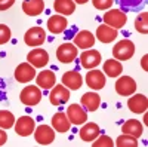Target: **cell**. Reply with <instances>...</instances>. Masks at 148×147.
Segmentation results:
<instances>
[{
  "mask_svg": "<svg viewBox=\"0 0 148 147\" xmlns=\"http://www.w3.org/2000/svg\"><path fill=\"white\" fill-rule=\"evenodd\" d=\"M133 54H135V45L129 39H123L117 42L116 46L113 48V57L119 61H127L133 57Z\"/></svg>",
  "mask_w": 148,
  "mask_h": 147,
  "instance_id": "1",
  "label": "cell"
},
{
  "mask_svg": "<svg viewBox=\"0 0 148 147\" xmlns=\"http://www.w3.org/2000/svg\"><path fill=\"white\" fill-rule=\"evenodd\" d=\"M127 22L126 12H123L120 9H110L108 12L104 14V24H107L108 27H113L116 30L123 28Z\"/></svg>",
  "mask_w": 148,
  "mask_h": 147,
  "instance_id": "2",
  "label": "cell"
},
{
  "mask_svg": "<svg viewBox=\"0 0 148 147\" xmlns=\"http://www.w3.org/2000/svg\"><path fill=\"white\" fill-rule=\"evenodd\" d=\"M19 100L22 104H25L28 107H33V106H37L42 100V91L39 86H34V85H28L25 86L21 94H19Z\"/></svg>",
  "mask_w": 148,
  "mask_h": 147,
  "instance_id": "3",
  "label": "cell"
},
{
  "mask_svg": "<svg viewBox=\"0 0 148 147\" xmlns=\"http://www.w3.org/2000/svg\"><path fill=\"white\" fill-rule=\"evenodd\" d=\"M77 46L73 43H62L56 49V58L61 61L62 64H70L77 58Z\"/></svg>",
  "mask_w": 148,
  "mask_h": 147,
  "instance_id": "4",
  "label": "cell"
},
{
  "mask_svg": "<svg viewBox=\"0 0 148 147\" xmlns=\"http://www.w3.org/2000/svg\"><path fill=\"white\" fill-rule=\"evenodd\" d=\"M70 89L65 88L64 85H55L49 92V100L53 106H64L70 100Z\"/></svg>",
  "mask_w": 148,
  "mask_h": 147,
  "instance_id": "5",
  "label": "cell"
},
{
  "mask_svg": "<svg viewBox=\"0 0 148 147\" xmlns=\"http://www.w3.org/2000/svg\"><path fill=\"white\" fill-rule=\"evenodd\" d=\"M67 117L71 125H82L88 120V113L80 104H71L67 107Z\"/></svg>",
  "mask_w": 148,
  "mask_h": 147,
  "instance_id": "6",
  "label": "cell"
},
{
  "mask_svg": "<svg viewBox=\"0 0 148 147\" xmlns=\"http://www.w3.org/2000/svg\"><path fill=\"white\" fill-rule=\"evenodd\" d=\"M46 40V33L42 27H31L30 30H27L25 36H24V42L25 45L36 48V46H40L43 45Z\"/></svg>",
  "mask_w": 148,
  "mask_h": 147,
  "instance_id": "7",
  "label": "cell"
},
{
  "mask_svg": "<svg viewBox=\"0 0 148 147\" xmlns=\"http://www.w3.org/2000/svg\"><path fill=\"white\" fill-rule=\"evenodd\" d=\"M15 132L21 137H28L34 132L36 129V122L33 117L30 116H21L16 122H15Z\"/></svg>",
  "mask_w": 148,
  "mask_h": 147,
  "instance_id": "8",
  "label": "cell"
},
{
  "mask_svg": "<svg viewBox=\"0 0 148 147\" xmlns=\"http://www.w3.org/2000/svg\"><path fill=\"white\" fill-rule=\"evenodd\" d=\"M101 54L96 51V49H88L80 55V64L83 68H88L92 70L95 67H98L101 64Z\"/></svg>",
  "mask_w": 148,
  "mask_h": 147,
  "instance_id": "9",
  "label": "cell"
},
{
  "mask_svg": "<svg viewBox=\"0 0 148 147\" xmlns=\"http://www.w3.org/2000/svg\"><path fill=\"white\" fill-rule=\"evenodd\" d=\"M114 88H116V92L121 97H129L132 94H135V91H136V83H135V80L129 76H121L116 85H114Z\"/></svg>",
  "mask_w": 148,
  "mask_h": 147,
  "instance_id": "10",
  "label": "cell"
},
{
  "mask_svg": "<svg viewBox=\"0 0 148 147\" xmlns=\"http://www.w3.org/2000/svg\"><path fill=\"white\" fill-rule=\"evenodd\" d=\"M27 61L34 68H42L49 63V54L42 48H36L27 55Z\"/></svg>",
  "mask_w": 148,
  "mask_h": 147,
  "instance_id": "11",
  "label": "cell"
},
{
  "mask_svg": "<svg viewBox=\"0 0 148 147\" xmlns=\"http://www.w3.org/2000/svg\"><path fill=\"white\" fill-rule=\"evenodd\" d=\"M36 77V68L30 63H21L15 68V79L19 83H28Z\"/></svg>",
  "mask_w": 148,
  "mask_h": 147,
  "instance_id": "12",
  "label": "cell"
},
{
  "mask_svg": "<svg viewBox=\"0 0 148 147\" xmlns=\"http://www.w3.org/2000/svg\"><path fill=\"white\" fill-rule=\"evenodd\" d=\"M105 75L101 71V70H92V71H88V75H86V85L93 89V91H99L105 86Z\"/></svg>",
  "mask_w": 148,
  "mask_h": 147,
  "instance_id": "13",
  "label": "cell"
},
{
  "mask_svg": "<svg viewBox=\"0 0 148 147\" xmlns=\"http://www.w3.org/2000/svg\"><path fill=\"white\" fill-rule=\"evenodd\" d=\"M34 138L42 146H49L55 140V131L47 125H40L34 131Z\"/></svg>",
  "mask_w": 148,
  "mask_h": 147,
  "instance_id": "14",
  "label": "cell"
},
{
  "mask_svg": "<svg viewBox=\"0 0 148 147\" xmlns=\"http://www.w3.org/2000/svg\"><path fill=\"white\" fill-rule=\"evenodd\" d=\"M62 85L68 89H73V91H77L82 88L83 85V77L82 75L77 71V70H71V71H67L62 75Z\"/></svg>",
  "mask_w": 148,
  "mask_h": 147,
  "instance_id": "15",
  "label": "cell"
},
{
  "mask_svg": "<svg viewBox=\"0 0 148 147\" xmlns=\"http://www.w3.org/2000/svg\"><path fill=\"white\" fill-rule=\"evenodd\" d=\"M127 107L132 113H145L147 112V108H148V100H147V97L142 95V94H138V95H133L129 98V101H127Z\"/></svg>",
  "mask_w": 148,
  "mask_h": 147,
  "instance_id": "16",
  "label": "cell"
},
{
  "mask_svg": "<svg viewBox=\"0 0 148 147\" xmlns=\"http://www.w3.org/2000/svg\"><path fill=\"white\" fill-rule=\"evenodd\" d=\"M36 82H37V86L39 88L47 91V89L53 88L56 85V76H55V73L52 70H43L37 75Z\"/></svg>",
  "mask_w": 148,
  "mask_h": 147,
  "instance_id": "17",
  "label": "cell"
},
{
  "mask_svg": "<svg viewBox=\"0 0 148 147\" xmlns=\"http://www.w3.org/2000/svg\"><path fill=\"white\" fill-rule=\"evenodd\" d=\"M67 27H68V21L65 19L64 15H52L47 19V30L53 34L64 33Z\"/></svg>",
  "mask_w": 148,
  "mask_h": 147,
  "instance_id": "18",
  "label": "cell"
},
{
  "mask_svg": "<svg viewBox=\"0 0 148 147\" xmlns=\"http://www.w3.org/2000/svg\"><path fill=\"white\" fill-rule=\"evenodd\" d=\"M74 45L80 49H89L95 45V36L88 30H82L74 36Z\"/></svg>",
  "mask_w": 148,
  "mask_h": 147,
  "instance_id": "19",
  "label": "cell"
},
{
  "mask_svg": "<svg viewBox=\"0 0 148 147\" xmlns=\"http://www.w3.org/2000/svg\"><path fill=\"white\" fill-rule=\"evenodd\" d=\"M82 106L86 112H95L101 106V97L96 92H86L82 97Z\"/></svg>",
  "mask_w": 148,
  "mask_h": 147,
  "instance_id": "20",
  "label": "cell"
},
{
  "mask_svg": "<svg viewBox=\"0 0 148 147\" xmlns=\"http://www.w3.org/2000/svg\"><path fill=\"white\" fill-rule=\"evenodd\" d=\"M121 131H123V134H127V135H132L135 138H139L144 132V126L139 120L129 119L121 125Z\"/></svg>",
  "mask_w": 148,
  "mask_h": 147,
  "instance_id": "21",
  "label": "cell"
},
{
  "mask_svg": "<svg viewBox=\"0 0 148 147\" xmlns=\"http://www.w3.org/2000/svg\"><path fill=\"white\" fill-rule=\"evenodd\" d=\"M96 39L102 42V43H111L114 42L116 37H117V30L113 28V27H108L107 24H102L96 28Z\"/></svg>",
  "mask_w": 148,
  "mask_h": 147,
  "instance_id": "22",
  "label": "cell"
},
{
  "mask_svg": "<svg viewBox=\"0 0 148 147\" xmlns=\"http://www.w3.org/2000/svg\"><path fill=\"white\" fill-rule=\"evenodd\" d=\"M22 10L28 17H37L45 10V2L43 0H24L22 2Z\"/></svg>",
  "mask_w": 148,
  "mask_h": 147,
  "instance_id": "23",
  "label": "cell"
},
{
  "mask_svg": "<svg viewBox=\"0 0 148 147\" xmlns=\"http://www.w3.org/2000/svg\"><path fill=\"white\" fill-rule=\"evenodd\" d=\"M114 2L123 12H141L147 5V0H114Z\"/></svg>",
  "mask_w": 148,
  "mask_h": 147,
  "instance_id": "24",
  "label": "cell"
},
{
  "mask_svg": "<svg viewBox=\"0 0 148 147\" xmlns=\"http://www.w3.org/2000/svg\"><path fill=\"white\" fill-rule=\"evenodd\" d=\"M101 134V129L99 126H98L96 124H93V122H89V124H86L84 122V125L83 128H80V138L83 141H93L98 135Z\"/></svg>",
  "mask_w": 148,
  "mask_h": 147,
  "instance_id": "25",
  "label": "cell"
},
{
  "mask_svg": "<svg viewBox=\"0 0 148 147\" xmlns=\"http://www.w3.org/2000/svg\"><path fill=\"white\" fill-rule=\"evenodd\" d=\"M70 126H71V124H70V120H68L65 113L59 112V113L53 115V117H52V128L55 131H58V132H68Z\"/></svg>",
  "mask_w": 148,
  "mask_h": 147,
  "instance_id": "26",
  "label": "cell"
},
{
  "mask_svg": "<svg viewBox=\"0 0 148 147\" xmlns=\"http://www.w3.org/2000/svg\"><path fill=\"white\" fill-rule=\"evenodd\" d=\"M123 71V66L119 59H107L104 63V73L108 77H117L121 75Z\"/></svg>",
  "mask_w": 148,
  "mask_h": 147,
  "instance_id": "27",
  "label": "cell"
},
{
  "mask_svg": "<svg viewBox=\"0 0 148 147\" xmlns=\"http://www.w3.org/2000/svg\"><path fill=\"white\" fill-rule=\"evenodd\" d=\"M55 12H58L59 15H71L76 10V3L73 0H55L53 3Z\"/></svg>",
  "mask_w": 148,
  "mask_h": 147,
  "instance_id": "28",
  "label": "cell"
},
{
  "mask_svg": "<svg viewBox=\"0 0 148 147\" xmlns=\"http://www.w3.org/2000/svg\"><path fill=\"white\" fill-rule=\"evenodd\" d=\"M15 125V116L8 110H0V128L9 129Z\"/></svg>",
  "mask_w": 148,
  "mask_h": 147,
  "instance_id": "29",
  "label": "cell"
},
{
  "mask_svg": "<svg viewBox=\"0 0 148 147\" xmlns=\"http://www.w3.org/2000/svg\"><path fill=\"white\" fill-rule=\"evenodd\" d=\"M116 146L117 147H138V138L127 135V134H123V135L117 138Z\"/></svg>",
  "mask_w": 148,
  "mask_h": 147,
  "instance_id": "30",
  "label": "cell"
},
{
  "mask_svg": "<svg viewBox=\"0 0 148 147\" xmlns=\"http://www.w3.org/2000/svg\"><path fill=\"white\" fill-rule=\"evenodd\" d=\"M147 12H141V14L136 17V19H135V28H136V31H139L141 34H147L148 31V22H147Z\"/></svg>",
  "mask_w": 148,
  "mask_h": 147,
  "instance_id": "31",
  "label": "cell"
},
{
  "mask_svg": "<svg viewBox=\"0 0 148 147\" xmlns=\"http://www.w3.org/2000/svg\"><path fill=\"white\" fill-rule=\"evenodd\" d=\"M95 143H92V147H113L114 146V143H113V140H111L110 137H107V135H98L95 140H93Z\"/></svg>",
  "mask_w": 148,
  "mask_h": 147,
  "instance_id": "32",
  "label": "cell"
},
{
  "mask_svg": "<svg viewBox=\"0 0 148 147\" xmlns=\"http://www.w3.org/2000/svg\"><path fill=\"white\" fill-rule=\"evenodd\" d=\"M10 28L8 26H5V24H0V45H5L10 40Z\"/></svg>",
  "mask_w": 148,
  "mask_h": 147,
  "instance_id": "33",
  "label": "cell"
},
{
  "mask_svg": "<svg viewBox=\"0 0 148 147\" xmlns=\"http://www.w3.org/2000/svg\"><path fill=\"white\" fill-rule=\"evenodd\" d=\"M92 3L98 10H105V9H110L113 6L114 0H92Z\"/></svg>",
  "mask_w": 148,
  "mask_h": 147,
  "instance_id": "34",
  "label": "cell"
},
{
  "mask_svg": "<svg viewBox=\"0 0 148 147\" xmlns=\"http://www.w3.org/2000/svg\"><path fill=\"white\" fill-rule=\"evenodd\" d=\"M15 3V0H0V12L8 10L9 8H12Z\"/></svg>",
  "mask_w": 148,
  "mask_h": 147,
  "instance_id": "35",
  "label": "cell"
},
{
  "mask_svg": "<svg viewBox=\"0 0 148 147\" xmlns=\"http://www.w3.org/2000/svg\"><path fill=\"white\" fill-rule=\"evenodd\" d=\"M8 141V135H6V132L0 128V146H3L5 143Z\"/></svg>",
  "mask_w": 148,
  "mask_h": 147,
  "instance_id": "36",
  "label": "cell"
},
{
  "mask_svg": "<svg viewBox=\"0 0 148 147\" xmlns=\"http://www.w3.org/2000/svg\"><path fill=\"white\" fill-rule=\"evenodd\" d=\"M147 59H148V57L145 55V57L142 58V67H144V70H147Z\"/></svg>",
  "mask_w": 148,
  "mask_h": 147,
  "instance_id": "37",
  "label": "cell"
},
{
  "mask_svg": "<svg viewBox=\"0 0 148 147\" xmlns=\"http://www.w3.org/2000/svg\"><path fill=\"white\" fill-rule=\"evenodd\" d=\"M74 3H79V5H84V3H88L89 0H73Z\"/></svg>",
  "mask_w": 148,
  "mask_h": 147,
  "instance_id": "38",
  "label": "cell"
},
{
  "mask_svg": "<svg viewBox=\"0 0 148 147\" xmlns=\"http://www.w3.org/2000/svg\"><path fill=\"white\" fill-rule=\"evenodd\" d=\"M147 122H148V116L145 115V116H144V124H147Z\"/></svg>",
  "mask_w": 148,
  "mask_h": 147,
  "instance_id": "39",
  "label": "cell"
}]
</instances>
